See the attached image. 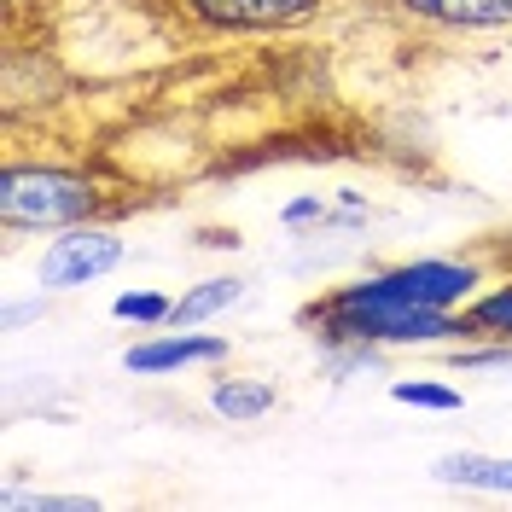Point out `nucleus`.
Instances as JSON below:
<instances>
[{
  "label": "nucleus",
  "mask_w": 512,
  "mask_h": 512,
  "mask_svg": "<svg viewBox=\"0 0 512 512\" xmlns=\"http://www.w3.org/2000/svg\"><path fill=\"white\" fill-rule=\"evenodd\" d=\"M297 326L315 344H367V350H454L472 338L466 315L454 309H419L402 297H384L367 274H350L338 286H326L297 309Z\"/></svg>",
  "instance_id": "nucleus-1"
},
{
  "label": "nucleus",
  "mask_w": 512,
  "mask_h": 512,
  "mask_svg": "<svg viewBox=\"0 0 512 512\" xmlns=\"http://www.w3.org/2000/svg\"><path fill=\"white\" fill-rule=\"evenodd\" d=\"M117 192L105 175L59 158H6L0 169V233H64L76 222H105Z\"/></svg>",
  "instance_id": "nucleus-2"
},
{
  "label": "nucleus",
  "mask_w": 512,
  "mask_h": 512,
  "mask_svg": "<svg viewBox=\"0 0 512 512\" xmlns=\"http://www.w3.org/2000/svg\"><path fill=\"white\" fill-rule=\"evenodd\" d=\"M384 297H402V303H419V309H454L466 315V303L489 286V262L472 251L460 256H402V262H373L361 268Z\"/></svg>",
  "instance_id": "nucleus-3"
},
{
  "label": "nucleus",
  "mask_w": 512,
  "mask_h": 512,
  "mask_svg": "<svg viewBox=\"0 0 512 512\" xmlns=\"http://www.w3.org/2000/svg\"><path fill=\"white\" fill-rule=\"evenodd\" d=\"M128 256V239L111 222H76L64 233H47V245L35 256V291L47 297H70L99 280H111Z\"/></svg>",
  "instance_id": "nucleus-4"
},
{
  "label": "nucleus",
  "mask_w": 512,
  "mask_h": 512,
  "mask_svg": "<svg viewBox=\"0 0 512 512\" xmlns=\"http://www.w3.org/2000/svg\"><path fill=\"white\" fill-rule=\"evenodd\" d=\"M175 18L192 24L198 35H291L315 24L332 0H169Z\"/></svg>",
  "instance_id": "nucleus-5"
},
{
  "label": "nucleus",
  "mask_w": 512,
  "mask_h": 512,
  "mask_svg": "<svg viewBox=\"0 0 512 512\" xmlns=\"http://www.w3.org/2000/svg\"><path fill=\"white\" fill-rule=\"evenodd\" d=\"M227 344L222 332H204V326H152L146 338H134L123 350V373L134 379H169V373H187V367H227Z\"/></svg>",
  "instance_id": "nucleus-6"
},
{
  "label": "nucleus",
  "mask_w": 512,
  "mask_h": 512,
  "mask_svg": "<svg viewBox=\"0 0 512 512\" xmlns=\"http://www.w3.org/2000/svg\"><path fill=\"white\" fill-rule=\"evenodd\" d=\"M408 24L443 35H495L512 30V0H390Z\"/></svg>",
  "instance_id": "nucleus-7"
},
{
  "label": "nucleus",
  "mask_w": 512,
  "mask_h": 512,
  "mask_svg": "<svg viewBox=\"0 0 512 512\" xmlns=\"http://www.w3.org/2000/svg\"><path fill=\"white\" fill-rule=\"evenodd\" d=\"M210 414L227 419V425H256L280 408V384L262 379V373H216L210 390H204Z\"/></svg>",
  "instance_id": "nucleus-8"
},
{
  "label": "nucleus",
  "mask_w": 512,
  "mask_h": 512,
  "mask_svg": "<svg viewBox=\"0 0 512 512\" xmlns=\"http://www.w3.org/2000/svg\"><path fill=\"white\" fill-rule=\"evenodd\" d=\"M431 478L472 495H512V454H483V448H454L431 466Z\"/></svg>",
  "instance_id": "nucleus-9"
},
{
  "label": "nucleus",
  "mask_w": 512,
  "mask_h": 512,
  "mask_svg": "<svg viewBox=\"0 0 512 512\" xmlns=\"http://www.w3.org/2000/svg\"><path fill=\"white\" fill-rule=\"evenodd\" d=\"M245 280L239 274H204L198 286H187L181 297H175V315H169V326H210V320H222L227 309H239L245 303Z\"/></svg>",
  "instance_id": "nucleus-10"
},
{
  "label": "nucleus",
  "mask_w": 512,
  "mask_h": 512,
  "mask_svg": "<svg viewBox=\"0 0 512 512\" xmlns=\"http://www.w3.org/2000/svg\"><path fill=\"white\" fill-rule=\"evenodd\" d=\"M466 326H472V338H507L512 344V274L489 280V286L466 303Z\"/></svg>",
  "instance_id": "nucleus-11"
},
{
  "label": "nucleus",
  "mask_w": 512,
  "mask_h": 512,
  "mask_svg": "<svg viewBox=\"0 0 512 512\" xmlns=\"http://www.w3.org/2000/svg\"><path fill=\"white\" fill-rule=\"evenodd\" d=\"M390 402H402V408H419V414H460V408H466L460 384L431 379V373H414V379H390Z\"/></svg>",
  "instance_id": "nucleus-12"
},
{
  "label": "nucleus",
  "mask_w": 512,
  "mask_h": 512,
  "mask_svg": "<svg viewBox=\"0 0 512 512\" xmlns=\"http://www.w3.org/2000/svg\"><path fill=\"white\" fill-rule=\"evenodd\" d=\"M111 315L134 326V332H152V326H169L175 315V297L169 291H152V286H134V291H117L111 297Z\"/></svg>",
  "instance_id": "nucleus-13"
},
{
  "label": "nucleus",
  "mask_w": 512,
  "mask_h": 512,
  "mask_svg": "<svg viewBox=\"0 0 512 512\" xmlns=\"http://www.w3.org/2000/svg\"><path fill=\"white\" fill-rule=\"evenodd\" d=\"M384 367V350H367V344H320V373L326 379H355V373H373Z\"/></svg>",
  "instance_id": "nucleus-14"
},
{
  "label": "nucleus",
  "mask_w": 512,
  "mask_h": 512,
  "mask_svg": "<svg viewBox=\"0 0 512 512\" xmlns=\"http://www.w3.org/2000/svg\"><path fill=\"white\" fill-rule=\"evenodd\" d=\"M6 507L12 512H94L99 507V495H59V489H6Z\"/></svg>",
  "instance_id": "nucleus-15"
},
{
  "label": "nucleus",
  "mask_w": 512,
  "mask_h": 512,
  "mask_svg": "<svg viewBox=\"0 0 512 512\" xmlns=\"http://www.w3.org/2000/svg\"><path fill=\"white\" fill-rule=\"evenodd\" d=\"M326 216H332V204L320 198V192H297V198H286L280 204V227H326Z\"/></svg>",
  "instance_id": "nucleus-16"
},
{
  "label": "nucleus",
  "mask_w": 512,
  "mask_h": 512,
  "mask_svg": "<svg viewBox=\"0 0 512 512\" xmlns=\"http://www.w3.org/2000/svg\"><path fill=\"white\" fill-rule=\"evenodd\" d=\"M35 315H47V291H35V303H6V326H24Z\"/></svg>",
  "instance_id": "nucleus-17"
},
{
  "label": "nucleus",
  "mask_w": 512,
  "mask_h": 512,
  "mask_svg": "<svg viewBox=\"0 0 512 512\" xmlns=\"http://www.w3.org/2000/svg\"><path fill=\"white\" fill-rule=\"evenodd\" d=\"M204 245H210V251H239V245H245V239H239V233H233V227H216V233H210V239H204Z\"/></svg>",
  "instance_id": "nucleus-18"
}]
</instances>
